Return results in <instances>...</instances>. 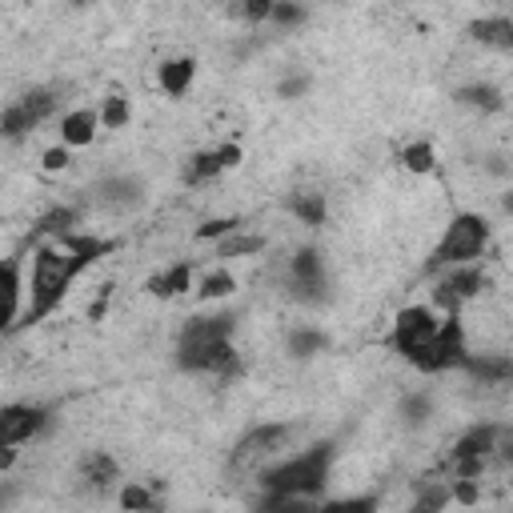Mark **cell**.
<instances>
[{
    "label": "cell",
    "mask_w": 513,
    "mask_h": 513,
    "mask_svg": "<svg viewBox=\"0 0 513 513\" xmlns=\"http://www.w3.org/2000/svg\"><path fill=\"white\" fill-rule=\"evenodd\" d=\"M80 265L72 261V253H64L61 245H37L32 253V301H28V313H24V325H37L45 321L56 305L64 301V293L72 289L77 281Z\"/></svg>",
    "instance_id": "1"
},
{
    "label": "cell",
    "mask_w": 513,
    "mask_h": 513,
    "mask_svg": "<svg viewBox=\"0 0 513 513\" xmlns=\"http://www.w3.org/2000/svg\"><path fill=\"white\" fill-rule=\"evenodd\" d=\"M329 465H333V445L321 441V445H313L309 453L269 469L261 485L273 489V493H285V497H313V493H321V485L329 481Z\"/></svg>",
    "instance_id": "2"
},
{
    "label": "cell",
    "mask_w": 513,
    "mask_h": 513,
    "mask_svg": "<svg viewBox=\"0 0 513 513\" xmlns=\"http://www.w3.org/2000/svg\"><path fill=\"white\" fill-rule=\"evenodd\" d=\"M489 245V224L481 221L477 213H461L449 221L441 245L433 248L429 256V269H445V265H465V261H477Z\"/></svg>",
    "instance_id": "3"
},
{
    "label": "cell",
    "mask_w": 513,
    "mask_h": 513,
    "mask_svg": "<svg viewBox=\"0 0 513 513\" xmlns=\"http://www.w3.org/2000/svg\"><path fill=\"white\" fill-rule=\"evenodd\" d=\"M232 329H237V317L232 313H208V317H192L189 325L181 329V341H176V365L184 373H200V361H205L208 345L229 341Z\"/></svg>",
    "instance_id": "4"
},
{
    "label": "cell",
    "mask_w": 513,
    "mask_h": 513,
    "mask_svg": "<svg viewBox=\"0 0 513 513\" xmlns=\"http://www.w3.org/2000/svg\"><path fill=\"white\" fill-rule=\"evenodd\" d=\"M433 333H437V317H433V309H425V305H409V309H401L397 321H393V349H397L409 365L421 369L425 353H429V345H433Z\"/></svg>",
    "instance_id": "5"
},
{
    "label": "cell",
    "mask_w": 513,
    "mask_h": 513,
    "mask_svg": "<svg viewBox=\"0 0 513 513\" xmlns=\"http://www.w3.org/2000/svg\"><path fill=\"white\" fill-rule=\"evenodd\" d=\"M289 437H293V429L289 425H256V429H248L245 437L237 441V449H232V469H253V465H261L265 457L281 453V449L289 445Z\"/></svg>",
    "instance_id": "6"
},
{
    "label": "cell",
    "mask_w": 513,
    "mask_h": 513,
    "mask_svg": "<svg viewBox=\"0 0 513 513\" xmlns=\"http://www.w3.org/2000/svg\"><path fill=\"white\" fill-rule=\"evenodd\" d=\"M465 329H461V317L449 313L445 321H437V333H433V345L421 361V373H441V369H453L465 361Z\"/></svg>",
    "instance_id": "7"
},
{
    "label": "cell",
    "mask_w": 513,
    "mask_h": 513,
    "mask_svg": "<svg viewBox=\"0 0 513 513\" xmlns=\"http://www.w3.org/2000/svg\"><path fill=\"white\" fill-rule=\"evenodd\" d=\"M481 289H485V277H481V269L473 261L449 265V273L437 281V289H433V301H437L445 313H457V309H461V301L477 297Z\"/></svg>",
    "instance_id": "8"
},
{
    "label": "cell",
    "mask_w": 513,
    "mask_h": 513,
    "mask_svg": "<svg viewBox=\"0 0 513 513\" xmlns=\"http://www.w3.org/2000/svg\"><path fill=\"white\" fill-rule=\"evenodd\" d=\"M48 421V409L40 405H4L0 409V445H20Z\"/></svg>",
    "instance_id": "9"
},
{
    "label": "cell",
    "mask_w": 513,
    "mask_h": 513,
    "mask_svg": "<svg viewBox=\"0 0 513 513\" xmlns=\"http://www.w3.org/2000/svg\"><path fill=\"white\" fill-rule=\"evenodd\" d=\"M289 281H293L297 297L317 301L321 289H325V261H321L317 248H301V253L289 261Z\"/></svg>",
    "instance_id": "10"
},
{
    "label": "cell",
    "mask_w": 513,
    "mask_h": 513,
    "mask_svg": "<svg viewBox=\"0 0 513 513\" xmlns=\"http://www.w3.org/2000/svg\"><path fill=\"white\" fill-rule=\"evenodd\" d=\"M20 293H24L20 256H4V261H0V333H4L16 321V313H20Z\"/></svg>",
    "instance_id": "11"
},
{
    "label": "cell",
    "mask_w": 513,
    "mask_h": 513,
    "mask_svg": "<svg viewBox=\"0 0 513 513\" xmlns=\"http://www.w3.org/2000/svg\"><path fill=\"white\" fill-rule=\"evenodd\" d=\"M56 245L64 248V253H72V261L80 265V269H88L93 261H101V256H109L112 248H117V240H109V237H93V232H77V229H69V232H61L56 237Z\"/></svg>",
    "instance_id": "12"
},
{
    "label": "cell",
    "mask_w": 513,
    "mask_h": 513,
    "mask_svg": "<svg viewBox=\"0 0 513 513\" xmlns=\"http://www.w3.org/2000/svg\"><path fill=\"white\" fill-rule=\"evenodd\" d=\"M461 369L469 377H477L481 385H505L513 377V361L505 357V353H481V357H473V353H465Z\"/></svg>",
    "instance_id": "13"
},
{
    "label": "cell",
    "mask_w": 513,
    "mask_h": 513,
    "mask_svg": "<svg viewBox=\"0 0 513 513\" xmlns=\"http://www.w3.org/2000/svg\"><path fill=\"white\" fill-rule=\"evenodd\" d=\"M96 125H101V117H96V112H88V109L64 112V120H61V144H69V149H85V144H93Z\"/></svg>",
    "instance_id": "14"
},
{
    "label": "cell",
    "mask_w": 513,
    "mask_h": 513,
    "mask_svg": "<svg viewBox=\"0 0 513 513\" xmlns=\"http://www.w3.org/2000/svg\"><path fill=\"white\" fill-rule=\"evenodd\" d=\"M192 77H197V61H192V56H173V61L160 64V88H165L168 96H184Z\"/></svg>",
    "instance_id": "15"
},
{
    "label": "cell",
    "mask_w": 513,
    "mask_h": 513,
    "mask_svg": "<svg viewBox=\"0 0 513 513\" xmlns=\"http://www.w3.org/2000/svg\"><path fill=\"white\" fill-rule=\"evenodd\" d=\"M189 289H192V265L189 261H181V265H173V269L149 277L152 297H181V293H189Z\"/></svg>",
    "instance_id": "16"
},
{
    "label": "cell",
    "mask_w": 513,
    "mask_h": 513,
    "mask_svg": "<svg viewBox=\"0 0 513 513\" xmlns=\"http://www.w3.org/2000/svg\"><path fill=\"white\" fill-rule=\"evenodd\" d=\"M497 449V425H473L453 445V457H489Z\"/></svg>",
    "instance_id": "17"
},
{
    "label": "cell",
    "mask_w": 513,
    "mask_h": 513,
    "mask_svg": "<svg viewBox=\"0 0 513 513\" xmlns=\"http://www.w3.org/2000/svg\"><path fill=\"white\" fill-rule=\"evenodd\" d=\"M96 197L112 208H128L141 200V184H136L133 176H109V181L96 184Z\"/></svg>",
    "instance_id": "18"
},
{
    "label": "cell",
    "mask_w": 513,
    "mask_h": 513,
    "mask_svg": "<svg viewBox=\"0 0 513 513\" xmlns=\"http://www.w3.org/2000/svg\"><path fill=\"white\" fill-rule=\"evenodd\" d=\"M265 248V237H256V232H240L232 229L229 237L216 240V256L221 261H237V256H256Z\"/></svg>",
    "instance_id": "19"
},
{
    "label": "cell",
    "mask_w": 513,
    "mask_h": 513,
    "mask_svg": "<svg viewBox=\"0 0 513 513\" xmlns=\"http://www.w3.org/2000/svg\"><path fill=\"white\" fill-rule=\"evenodd\" d=\"M289 213L297 216V221H305V224H325V213H329V205H325V192H293L289 197Z\"/></svg>",
    "instance_id": "20"
},
{
    "label": "cell",
    "mask_w": 513,
    "mask_h": 513,
    "mask_svg": "<svg viewBox=\"0 0 513 513\" xmlns=\"http://www.w3.org/2000/svg\"><path fill=\"white\" fill-rule=\"evenodd\" d=\"M469 37L481 40V45H493V48H513V24L505 20V16H493V20H473Z\"/></svg>",
    "instance_id": "21"
},
{
    "label": "cell",
    "mask_w": 513,
    "mask_h": 513,
    "mask_svg": "<svg viewBox=\"0 0 513 513\" xmlns=\"http://www.w3.org/2000/svg\"><path fill=\"white\" fill-rule=\"evenodd\" d=\"M69 229H77V213L72 208H48L45 216L37 221V229H32V237H61V232H69Z\"/></svg>",
    "instance_id": "22"
},
{
    "label": "cell",
    "mask_w": 513,
    "mask_h": 513,
    "mask_svg": "<svg viewBox=\"0 0 513 513\" xmlns=\"http://www.w3.org/2000/svg\"><path fill=\"white\" fill-rule=\"evenodd\" d=\"M216 173H224V165H221V157H216V149H213V152H192L189 168H184V181H189V184H200V181H213Z\"/></svg>",
    "instance_id": "23"
},
{
    "label": "cell",
    "mask_w": 513,
    "mask_h": 513,
    "mask_svg": "<svg viewBox=\"0 0 513 513\" xmlns=\"http://www.w3.org/2000/svg\"><path fill=\"white\" fill-rule=\"evenodd\" d=\"M457 101H461V104H477V109H485V112L505 109L501 93H497L493 85H465L461 93H457Z\"/></svg>",
    "instance_id": "24"
},
{
    "label": "cell",
    "mask_w": 513,
    "mask_h": 513,
    "mask_svg": "<svg viewBox=\"0 0 513 513\" xmlns=\"http://www.w3.org/2000/svg\"><path fill=\"white\" fill-rule=\"evenodd\" d=\"M20 109L28 112V120H32V128L40 125V120H48L56 112V96L48 93V88H37V93H28V96H20Z\"/></svg>",
    "instance_id": "25"
},
{
    "label": "cell",
    "mask_w": 513,
    "mask_h": 513,
    "mask_svg": "<svg viewBox=\"0 0 513 513\" xmlns=\"http://www.w3.org/2000/svg\"><path fill=\"white\" fill-rule=\"evenodd\" d=\"M85 481H88V485H96V489L112 485V481H117V461H112L109 453L88 457V461H85Z\"/></svg>",
    "instance_id": "26"
},
{
    "label": "cell",
    "mask_w": 513,
    "mask_h": 513,
    "mask_svg": "<svg viewBox=\"0 0 513 513\" xmlns=\"http://www.w3.org/2000/svg\"><path fill=\"white\" fill-rule=\"evenodd\" d=\"M329 345L325 333H317V329H297V333H289V353L293 357H313V353H321Z\"/></svg>",
    "instance_id": "27"
},
{
    "label": "cell",
    "mask_w": 513,
    "mask_h": 513,
    "mask_svg": "<svg viewBox=\"0 0 513 513\" xmlns=\"http://www.w3.org/2000/svg\"><path fill=\"white\" fill-rule=\"evenodd\" d=\"M232 289H237V277H232V273H224V269H213L205 281H200L197 293L205 297V301H221V297H229Z\"/></svg>",
    "instance_id": "28"
},
{
    "label": "cell",
    "mask_w": 513,
    "mask_h": 513,
    "mask_svg": "<svg viewBox=\"0 0 513 513\" xmlns=\"http://www.w3.org/2000/svg\"><path fill=\"white\" fill-rule=\"evenodd\" d=\"M32 128V120H28V112L20 109V101L16 104H8L4 112H0V136H8V141H16V136H24Z\"/></svg>",
    "instance_id": "29"
},
{
    "label": "cell",
    "mask_w": 513,
    "mask_h": 513,
    "mask_svg": "<svg viewBox=\"0 0 513 513\" xmlns=\"http://www.w3.org/2000/svg\"><path fill=\"white\" fill-rule=\"evenodd\" d=\"M401 165H405L409 173H433L437 157H433V149L425 141H417V144H409V149L401 152Z\"/></svg>",
    "instance_id": "30"
},
{
    "label": "cell",
    "mask_w": 513,
    "mask_h": 513,
    "mask_svg": "<svg viewBox=\"0 0 513 513\" xmlns=\"http://www.w3.org/2000/svg\"><path fill=\"white\" fill-rule=\"evenodd\" d=\"M269 20L281 24V28H297L305 20V4H297V0H273Z\"/></svg>",
    "instance_id": "31"
},
{
    "label": "cell",
    "mask_w": 513,
    "mask_h": 513,
    "mask_svg": "<svg viewBox=\"0 0 513 513\" xmlns=\"http://www.w3.org/2000/svg\"><path fill=\"white\" fill-rule=\"evenodd\" d=\"M128 117H133V109H128L125 96H109V101L101 104V125L104 128H125Z\"/></svg>",
    "instance_id": "32"
},
{
    "label": "cell",
    "mask_w": 513,
    "mask_h": 513,
    "mask_svg": "<svg viewBox=\"0 0 513 513\" xmlns=\"http://www.w3.org/2000/svg\"><path fill=\"white\" fill-rule=\"evenodd\" d=\"M232 229H240V216H213V221H205L197 229V237L200 240H221V237H229Z\"/></svg>",
    "instance_id": "33"
},
{
    "label": "cell",
    "mask_w": 513,
    "mask_h": 513,
    "mask_svg": "<svg viewBox=\"0 0 513 513\" xmlns=\"http://www.w3.org/2000/svg\"><path fill=\"white\" fill-rule=\"evenodd\" d=\"M449 497H453V501H461V505H477L481 501V485L473 477H457L453 485H449Z\"/></svg>",
    "instance_id": "34"
},
{
    "label": "cell",
    "mask_w": 513,
    "mask_h": 513,
    "mask_svg": "<svg viewBox=\"0 0 513 513\" xmlns=\"http://www.w3.org/2000/svg\"><path fill=\"white\" fill-rule=\"evenodd\" d=\"M232 4H237V12L245 16L248 24H265V20H269L273 0H232Z\"/></svg>",
    "instance_id": "35"
},
{
    "label": "cell",
    "mask_w": 513,
    "mask_h": 513,
    "mask_svg": "<svg viewBox=\"0 0 513 513\" xmlns=\"http://www.w3.org/2000/svg\"><path fill=\"white\" fill-rule=\"evenodd\" d=\"M120 505H125V509H152L157 497H152L149 489H141V485H128L125 493H120Z\"/></svg>",
    "instance_id": "36"
},
{
    "label": "cell",
    "mask_w": 513,
    "mask_h": 513,
    "mask_svg": "<svg viewBox=\"0 0 513 513\" xmlns=\"http://www.w3.org/2000/svg\"><path fill=\"white\" fill-rule=\"evenodd\" d=\"M401 413H405V421H409V425H421L425 417H429V397H425V393H417V397H405Z\"/></svg>",
    "instance_id": "37"
},
{
    "label": "cell",
    "mask_w": 513,
    "mask_h": 513,
    "mask_svg": "<svg viewBox=\"0 0 513 513\" xmlns=\"http://www.w3.org/2000/svg\"><path fill=\"white\" fill-rule=\"evenodd\" d=\"M69 144H53V149H45V157H40V165L48 168V173H61V168H69Z\"/></svg>",
    "instance_id": "38"
},
{
    "label": "cell",
    "mask_w": 513,
    "mask_h": 513,
    "mask_svg": "<svg viewBox=\"0 0 513 513\" xmlns=\"http://www.w3.org/2000/svg\"><path fill=\"white\" fill-rule=\"evenodd\" d=\"M453 473H457V477L477 481L481 473H485V457H453Z\"/></svg>",
    "instance_id": "39"
},
{
    "label": "cell",
    "mask_w": 513,
    "mask_h": 513,
    "mask_svg": "<svg viewBox=\"0 0 513 513\" xmlns=\"http://www.w3.org/2000/svg\"><path fill=\"white\" fill-rule=\"evenodd\" d=\"M441 505H449V485H437L425 497H417V509H441Z\"/></svg>",
    "instance_id": "40"
},
{
    "label": "cell",
    "mask_w": 513,
    "mask_h": 513,
    "mask_svg": "<svg viewBox=\"0 0 513 513\" xmlns=\"http://www.w3.org/2000/svg\"><path fill=\"white\" fill-rule=\"evenodd\" d=\"M305 88H309V77H289V80H281L277 93L285 96V101H297V96H301Z\"/></svg>",
    "instance_id": "41"
},
{
    "label": "cell",
    "mask_w": 513,
    "mask_h": 513,
    "mask_svg": "<svg viewBox=\"0 0 513 513\" xmlns=\"http://www.w3.org/2000/svg\"><path fill=\"white\" fill-rule=\"evenodd\" d=\"M325 509H377V497H345V501H329Z\"/></svg>",
    "instance_id": "42"
},
{
    "label": "cell",
    "mask_w": 513,
    "mask_h": 513,
    "mask_svg": "<svg viewBox=\"0 0 513 513\" xmlns=\"http://www.w3.org/2000/svg\"><path fill=\"white\" fill-rule=\"evenodd\" d=\"M216 157H221V165H224V168L240 165V149H237V144H221V149H216Z\"/></svg>",
    "instance_id": "43"
},
{
    "label": "cell",
    "mask_w": 513,
    "mask_h": 513,
    "mask_svg": "<svg viewBox=\"0 0 513 513\" xmlns=\"http://www.w3.org/2000/svg\"><path fill=\"white\" fill-rule=\"evenodd\" d=\"M12 461H16V449L12 445H0V469H12Z\"/></svg>",
    "instance_id": "44"
},
{
    "label": "cell",
    "mask_w": 513,
    "mask_h": 513,
    "mask_svg": "<svg viewBox=\"0 0 513 513\" xmlns=\"http://www.w3.org/2000/svg\"><path fill=\"white\" fill-rule=\"evenodd\" d=\"M72 4H88V0H72Z\"/></svg>",
    "instance_id": "45"
}]
</instances>
